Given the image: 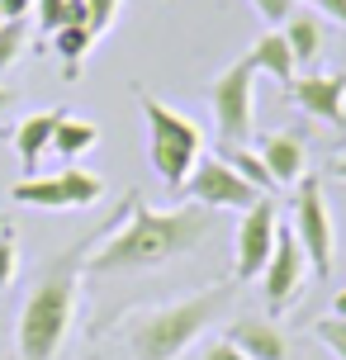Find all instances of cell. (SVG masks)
Listing matches in <instances>:
<instances>
[{
  "label": "cell",
  "mask_w": 346,
  "mask_h": 360,
  "mask_svg": "<svg viewBox=\"0 0 346 360\" xmlns=\"http://www.w3.org/2000/svg\"><path fill=\"white\" fill-rule=\"evenodd\" d=\"M214 233V209L185 199L181 209H147L138 195L124 199V209L100 228L95 247L86 252V270L119 275V270H157L204 247Z\"/></svg>",
  "instance_id": "6da1fadb"
},
{
  "label": "cell",
  "mask_w": 346,
  "mask_h": 360,
  "mask_svg": "<svg viewBox=\"0 0 346 360\" xmlns=\"http://www.w3.org/2000/svg\"><path fill=\"white\" fill-rule=\"evenodd\" d=\"M91 233L86 242H76L67 252H57L43 275L34 280L29 299L19 308V327H15V356L10 360H57L62 356V342L72 332L76 318V289H81V275H86V252L95 247Z\"/></svg>",
  "instance_id": "7a4b0ae2"
},
{
  "label": "cell",
  "mask_w": 346,
  "mask_h": 360,
  "mask_svg": "<svg viewBox=\"0 0 346 360\" xmlns=\"http://www.w3.org/2000/svg\"><path fill=\"white\" fill-rule=\"evenodd\" d=\"M228 304V285H214L204 294L176 299L166 308H152L143 318L128 323V351L133 360H176L204 337V327L214 323Z\"/></svg>",
  "instance_id": "3957f363"
},
{
  "label": "cell",
  "mask_w": 346,
  "mask_h": 360,
  "mask_svg": "<svg viewBox=\"0 0 346 360\" xmlns=\"http://www.w3.org/2000/svg\"><path fill=\"white\" fill-rule=\"evenodd\" d=\"M138 109H143V119H147V162L166 180V190L181 195V185L190 180V171L204 157L200 124L190 114H181L176 105L157 100V95H138Z\"/></svg>",
  "instance_id": "277c9868"
},
{
  "label": "cell",
  "mask_w": 346,
  "mask_h": 360,
  "mask_svg": "<svg viewBox=\"0 0 346 360\" xmlns=\"http://www.w3.org/2000/svg\"><path fill=\"white\" fill-rule=\"evenodd\" d=\"M256 67L252 57H237L209 81V109L219 128V147H247L256 133Z\"/></svg>",
  "instance_id": "5b68a950"
},
{
  "label": "cell",
  "mask_w": 346,
  "mask_h": 360,
  "mask_svg": "<svg viewBox=\"0 0 346 360\" xmlns=\"http://www.w3.org/2000/svg\"><path fill=\"white\" fill-rule=\"evenodd\" d=\"M290 228L299 237L304 256H309V270L323 280L332 270V256H337V228H332V209H328V199H323V185L318 180H299Z\"/></svg>",
  "instance_id": "8992f818"
},
{
  "label": "cell",
  "mask_w": 346,
  "mask_h": 360,
  "mask_svg": "<svg viewBox=\"0 0 346 360\" xmlns=\"http://www.w3.org/2000/svg\"><path fill=\"white\" fill-rule=\"evenodd\" d=\"M275 233H280V214H275V199L261 195L252 209H242L233 233V261H237V280H261V270L275 252Z\"/></svg>",
  "instance_id": "52a82bcc"
},
{
  "label": "cell",
  "mask_w": 346,
  "mask_h": 360,
  "mask_svg": "<svg viewBox=\"0 0 346 360\" xmlns=\"http://www.w3.org/2000/svg\"><path fill=\"white\" fill-rule=\"evenodd\" d=\"M181 195L195 199V204H204V209H214V214H219V209L242 214V209H252L256 199H261V190L247 185V180L237 176L223 157H200V166H195L190 180L181 185Z\"/></svg>",
  "instance_id": "ba28073f"
},
{
  "label": "cell",
  "mask_w": 346,
  "mask_h": 360,
  "mask_svg": "<svg viewBox=\"0 0 346 360\" xmlns=\"http://www.w3.org/2000/svg\"><path fill=\"white\" fill-rule=\"evenodd\" d=\"M309 256L299 247V237H294L290 223H280V233H275V252L261 270V285H266V304L271 308H290V299L299 294V285L309 280Z\"/></svg>",
  "instance_id": "9c48e42d"
},
{
  "label": "cell",
  "mask_w": 346,
  "mask_h": 360,
  "mask_svg": "<svg viewBox=\"0 0 346 360\" xmlns=\"http://www.w3.org/2000/svg\"><path fill=\"white\" fill-rule=\"evenodd\" d=\"M290 100L304 114L323 119L332 128H346V72H313L290 81Z\"/></svg>",
  "instance_id": "30bf717a"
},
{
  "label": "cell",
  "mask_w": 346,
  "mask_h": 360,
  "mask_svg": "<svg viewBox=\"0 0 346 360\" xmlns=\"http://www.w3.org/2000/svg\"><path fill=\"white\" fill-rule=\"evenodd\" d=\"M228 342H233L247 360H290V342H285L280 323H271V318H256V313H247V318H233V327H228Z\"/></svg>",
  "instance_id": "8fae6325"
},
{
  "label": "cell",
  "mask_w": 346,
  "mask_h": 360,
  "mask_svg": "<svg viewBox=\"0 0 346 360\" xmlns=\"http://www.w3.org/2000/svg\"><path fill=\"white\" fill-rule=\"evenodd\" d=\"M62 114H67V109H38V114H29V119L15 128V157H19V166H24V176H34V166L53 152V133H57V124H62Z\"/></svg>",
  "instance_id": "7c38bea8"
},
{
  "label": "cell",
  "mask_w": 346,
  "mask_h": 360,
  "mask_svg": "<svg viewBox=\"0 0 346 360\" xmlns=\"http://www.w3.org/2000/svg\"><path fill=\"white\" fill-rule=\"evenodd\" d=\"M261 162L275 185H299L304 180V143L294 133H271V138H261Z\"/></svg>",
  "instance_id": "4fadbf2b"
},
{
  "label": "cell",
  "mask_w": 346,
  "mask_h": 360,
  "mask_svg": "<svg viewBox=\"0 0 346 360\" xmlns=\"http://www.w3.org/2000/svg\"><path fill=\"white\" fill-rule=\"evenodd\" d=\"M252 67L256 72H266V76H275L280 86H290L294 76H299V67H294V53H290V43H285V34L280 29H266V34L252 43Z\"/></svg>",
  "instance_id": "5bb4252c"
},
{
  "label": "cell",
  "mask_w": 346,
  "mask_h": 360,
  "mask_svg": "<svg viewBox=\"0 0 346 360\" xmlns=\"http://www.w3.org/2000/svg\"><path fill=\"white\" fill-rule=\"evenodd\" d=\"M280 34L290 43L299 72H304V67H318V57H323V24H318V15H309V10H304V15H290L280 24Z\"/></svg>",
  "instance_id": "9a60e30c"
},
{
  "label": "cell",
  "mask_w": 346,
  "mask_h": 360,
  "mask_svg": "<svg viewBox=\"0 0 346 360\" xmlns=\"http://www.w3.org/2000/svg\"><path fill=\"white\" fill-rule=\"evenodd\" d=\"M10 199L15 204H24V209H72L67 204V190H62V180L57 176H19L15 185H10Z\"/></svg>",
  "instance_id": "2e32d148"
},
{
  "label": "cell",
  "mask_w": 346,
  "mask_h": 360,
  "mask_svg": "<svg viewBox=\"0 0 346 360\" xmlns=\"http://www.w3.org/2000/svg\"><path fill=\"white\" fill-rule=\"evenodd\" d=\"M95 143H100V128H95L91 119H72V114H62V124H57V133H53V152H57V157L76 162V157L91 152Z\"/></svg>",
  "instance_id": "e0dca14e"
},
{
  "label": "cell",
  "mask_w": 346,
  "mask_h": 360,
  "mask_svg": "<svg viewBox=\"0 0 346 360\" xmlns=\"http://www.w3.org/2000/svg\"><path fill=\"white\" fill-rule=\"evenodd\" d=\"M95 38H100V34H95L91 24H62V29L53 34L57 57L67 62V81H76V67H81V57L95 48Z\"/></svg>",
  "instance_id": "ac0fdd59"
},
{
  "label": "cell",
  "mask_w": 346,
  "mask_h": 360,
  "mask_svg": "<svg viewBox=\"0 0 346 360\" xmlns=\"http://www.w3.org/2000/svg\"><path fill=\"white\" fill-rule=\"evenodd\" d=\"M57 180H62L72 209H91V204L105 199V180L95 176V171H86V166H67V171H57Z\"/></svg>",
  "instance_id": "d6986e66"
},
{
  "label": "cell",
  "mask_w": 346,
  "mask_h": 360,
  "mask_svg": "<svg viewBox=\"0 0 346 360\" xmlns=\"http://www.w3.org/2000/svg\"><path fill=\"white\" fill-rule=\"evenodd\" d=\"M219 157L233 166L247 185H256L261 195H271V190H275V180H271V171H266V162H261V152H252V147H219Z\"/></svg>",
  "instance_id": "ffe728a7"
},
{
  "label": "cell",
  "mask_w": 346,
  "mask_h": 360,
  "mask_svg": "<svg viewBox=\"0 0 346 360\" xmlns=\"http://www.w3.org/2000/svg\"><path fill=\"white\" fill-rule=\"evenodd\" d=\"M24 43H29V19H5V24H0V76L19 62Z\"/></svg>",
  "instance_id": "44dd1931"
},
{
  "label": "cell",
  "mask_w": 346,
  "mask_h": 360,
  "mask_svg": "<svg viewBox=\"0 0 346 360\" xmlns=\"http://www.w3.org/2000/svg\"><path fill=\"white\" fill-rule=\"evenodd\" d=\"M15 270H19V242L10 233V223L0 228V289L15 285Z\"/></svg>",
  "instance_id": "7402d4cb"
},
{
  "label": "cell",
  "mask_w": 346,
  "mask_h": 360,
  "mask_svg": "<svg viewBox=\"0 0 346 360\" xmlns=\"http://www.w3.org/2000/svg\"><path fill=\"white\" fill-rule=\"evenodd\" d=\"M313 332H318V342L328 346L337 360H346V318H323Z\"/></svg>",
  "instance_id": "603a6c76"
},
{
  "label": "cell",
  "mask_w": 346,
  "mask_h": 360,
  "mask_svg": "<svg viewBox=\"0 0 346 360\" xmlns=\"http://www.w3.org/2000/svg\"><path fill=\"white\" fill-rule=\"evenodd\" d=\"M34 10H38V29L43 34H57L67 24V0H34Z\"/></svg>",
  "instance_id": "cb8c5ba5"
},
{
  "label": "cell",
  "mask_w": 346,
  "mask_h": 360,
  "mask_svg": "<svg viewBox=\"0 0 346 360\" xmlns=\"http://www.w3.org/2000/svg\"><path fill=\"white\" fill-rule=\"evenodd\" d=\"M252 5H256V15L266 19L271 29H280V24L294 15V0H252Z\"/></svg>",
  "instance_id": "d4e9b609"
},
{
  "label": "cell",
  "mask_w": 346,
  "mask_h": 360,
  "mask_svg": "<svg viewBox=\"0 0 346 360\" xmlns=\"http://www.w3.org/2000/svg\"><path fill=\"white\" fill-rule=\"evenodd\" d=\"M91 5V29L95 34H105L114 19H119V0H86Z\"/></svg>",
  "instance_id": "484cf974"
},
{
  "label": "cell",
  "mask_w": 346,
  "mask_h": 360,
  "mask_svg": "<svg viewBox=\"0 0 346 360\" xmlns=\"http://www.w3.org/2000/svg\"><path fill=\"white\" fill-rule=\"evenodd\" d=\"M204 360H247V356H242V351H237V346L223 337V342H214L209 351H204Z\"/></svg>",
  "instance_id": "4316f807"
},
{
  "label": "cell",
  "mask_w": 346,
  "mask_h": 360,
  "mask_svg": "<svg viewBox=\"0 0 346 360\" xmlns=\"http://www.w3.org/2000/svg\"><path fill=\"white\" fill-rule=\"evenodd\" d=\"M309 5H318V15L337 19V24H346V0H309Z\"/></svg>",
  "instance_id": "83f0119b"
},
{
  "label": "cell",
  "mask_w": 346,
  "mask_h": 360,
  "mask_svg": "<svg viewBox=\"0 0 346 360\" xmlns=\"http://www.w3.org/2000/svg\"><path fill=\"white\" fill-rule=\"evenodd\" d=\"M29 10H34V0H0V15L5 19H29Z\"/></svg>",
  "instance_id": "f1b7e54d"
},
{
  "label": "cell",
  "mask_w": 346,
  "mask_h": 360,
  "mask_svg": "<svg viewBox=\"0 0 346 360\" xmlns=\"http://www.w3.org/2000/svg\"><path fill=\"white\" fill-rule=\"evenodd\" d=\"M67 24H91V5L86 0H67Z\"/></svg>",
  "instance_id": "f546056e"
},
{
  "label": "cell",
  "mask_w": 346,
  "mask_h": 360,
  "mask_svg": "<svg viewBox=\"0 0 346 360\" xmlns=\"http://www.w3.org/2000/svg\"><path fill=\"white\" fill-rule=\"evenodd\" d=\"M332 318H346V289L332 294Z\"/></svg>",
  "instance_id": "4dcf8cb0"
},
{
  "label": "cell",
  "mask_w": 346,
  "mask_h": 360,
  "mask_svg": "<svg viewBox=\"0 0 346 360\" xmlns=\"http://www.w3.org/2000/svg\"><path fill=\"white\" fill-rule=\"evenodd\" d=\"M10 105H15V90H10V86H0V114H5Z\"/></svg>",
  "instance_id": "1f68e13d"
},
{
  "label": "cell",
  "mask_w": 346,
  "mask_h": 360,
  "mask_svg": "<svg viewBox=\"0 0 346 360\" xmlns=\"http://www.w3.org/2000/svg\"><path fill=\"white\" fill-rule=\"evenodd\" d=\"M332 176H337V180H346V152L337 157V162H332Z\"/></svg>",
  "instance_id": "d6a6232c"
},
{
  "label": "cell",
  "mask_w": 346,
  "mask_h": 360,
  "mask_svg": "<svg viewBox=\"0 0 346 360\" xmlns=\"http://www.w3.org/2000/svg\"><path fill=\"white\" fill-rule=\"evenodd\" d=\"M0 24H5V15H0Z\"/></svg>",
  "instance_id": "836d02e7"
},
{
  "label": "cell",
  "mask_w": 346,
  "mask_h": 360,
  "mask_svg": "<svg viewBox=\"0 0 346 360\" xmlns=\"http://www.w3.org/2000/svg\"><path fill=\"white\" fill-rule=\"evenodd\" d=\"M294 5H299V0H294Z\"/></svg>",
  "instance_id": "e575fe53"
},
{
  "label": "cell",
  "mask_w": 346,
  "mask_h": 360,
  "mask_svg": "<svg viewBox=\"0 0 346 360\" xmlns=\"http://www.w3.org/2000/svg\"><path fill=\"white\" fill-rule=\"evenodd\" d=\"M0 228H5V223H0Z\"/></svg>",
  "instance_id": "d590c367"
}]
</instances>
